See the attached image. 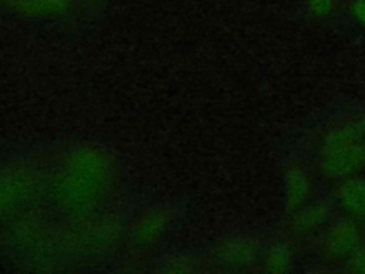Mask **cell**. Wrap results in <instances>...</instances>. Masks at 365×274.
I'll list each match as a JSON object with an SVG mask.
<instances>
[{"mask_svg":"<svg viewBox=\"0 0 365 274\" xmlns=\"http://www.w3.org/2000/svg\"><path fill=\"white\" fill-rule=\"evenodd\" d=\"M318 170L327 180L361 174L365 170V137L352 121L329 127L321 137Z\"/></svg>","mask_w":365,"mask_h":274,"instance_id":"cell-1","label":"cell"},{"mask_svg":"<svg viewBox=\"0 0 365 274\" xmlns=\"http://www.w3.org/2000/svg\"><path fill=\"white\" fill-rule=\"evenodd\" d=\"M361 227L356 218L344 215L329 221L324 235L325 253L338 260H348L361 245Z\"/></svg>","mask_w":365,"mask_h":274,"instance_id":"cell-2","label":"cell"},{"mask_svg":"<svg viewBox=\"0 0 365 274\" xmlns=\"http://www.w3.org/2000/svg\"><path fill=\"white\" fill-rule=\"evenodd\" d=\"M314 183L309 171L299 161H291L284 171V207L288 214L312 198Z\"/></svg>","mask_w":365,"mask_h":274,"instance_id":"cell-3","label":"cell"},{"mask_svg":"<svg viewBox=\"0 0 365 274\" xmlns=\"http://www.w3.org/2000/svg\"><path fill=\"white\" fill-rule=\"evenodd\" d=\"M332 204L324 198L309 200L298 210L291 213L289 227L298 237H305L327 227L332 218Z\"/></svg>","mask_w":365,"mask_h":274,"instance_id":"cell-4","label":"cell"},{"mask_svg":"<svg viewBox=\"0 0 365 274\" xmlns=\"http://www.w3.org/2000/svg\"><path fill=\"white\" fill-rule=\"evenodd\" d=\"M334 203L344 215L365 220V177L356 174L336 181Z\"/></svg>","mask_w":365,"mask_h":274,"instance_id":"cell-5","label":"cell"},{"mask_svg":"<svg viewBox=\"0 0 365 274\" xmlns=\"http://www.w3.org/2000/svg\"><path fill=\"white\" fill-rule=\"evenodd\" d=\"M261 253L258 240L251 237H235L228 240L220 250V258L230 267H248L252 265Z\"/></svg>","mask_w":365,"mask_h":274,"instance_id":"cell-6","label":"cell"},{"mask_svg":"<svg viewBox=\"0 0 365 274\" xmlns=\"http://www.w3.org/2000/svg\"><path fill=\"white\" fill-rule=\"evenodd\" d=\"M295 265L294 248L285 241L272 243L264 254V271L271 274L289 273Z\"/></svg>","mask_w":365,"mask_h":274,"instance_id":"cell-7","label":"cell"},{"mask_svg":"<svg viewBox=\"0 0 365 274\" xmlns=\"http://www.w3.org/2000/svg\"><path fill=\"white\" fill-rule=\"evenodd\" d=\"M342 0H302V11L312 23L331 21L341 10Z\"/></svg>","mask_w":365,"mask_h":274,"instance_id":"cell-8","label":"cell"},{"mask_svg":"<svg viewBox=\"0 0 365 274\" xmlns=\"http://www.w3.org/2000/svg\"><path fill=\"white\" fill-rule=\"evenodd\" d=\"M19 10L40 14H53L66 10L68 0H11Z\"/></svg>","mask_w":365,"mask_h":274,"instance_id":"cell-9","label":"cell"},{"mask_svg":"<svg viewBox=\"0 0 365 274\" xmlns=\"http://www.w3.org/2000/svg\"><path fill=\"white\" fill-rule=\"evenodd\" d=\"M348 14L358 27L365 30V0H349Z\"/></svg>","mask_w":365,"mask_h":274,"instance_id":"cell-10","label":"cell"},{"mask_svg":"<svg viewBox=\"0 0 365 274\" xmlns=\"http://www.w3.org/2000/svg\"><path fill=\"white\" fill-rule=\"evenodd\" d=\"M348 270L354 273L365 274V245H361L349 258H348Z\"/></svg>","mask_w":365,"mask_h":274,"instance_id":"cell-11","label":"cell"},{"mask_svg":"<svg viewBox=\"0 0 365 274\" xmlns=\"http://www.w3.org/2000/svg\"><path fill=\"white\" fill-rule=\"evenodd\" d=\"M351 121L355 124V127L359 130V133L365 137V108L362 111H359Z\"/></svg>","mask_w":365,"mask_h":274,"instance_id":"cell-12","label":"cell"}]
</instances>
